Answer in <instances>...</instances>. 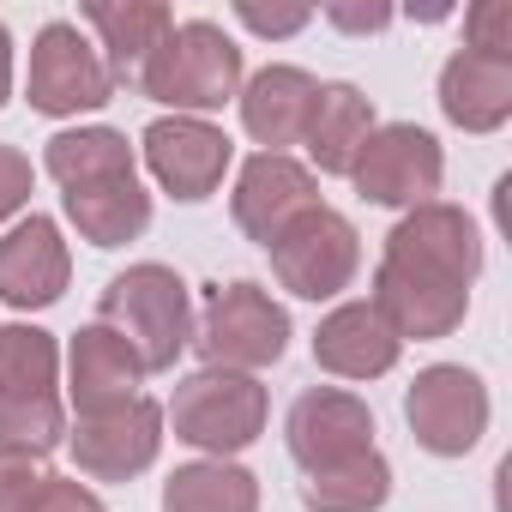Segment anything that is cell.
<instances>
[{"label":"cell","mask_w":512,"mask_h":512,"mask_svg":"<svg viewBox=\"0 0 512 512\" xmlns=\"http://www.w3.org/2000/svg\"><path fill=\"white\" fill-rule=\"evenodd\" d=\"M139 145H145V163H151L157 187L175 193L181 205L211 199V193L223 187L229 157H235L229 133L211 127V121H193V115H163V121H151Z\"/></svg>","instance_id":"obj_11"},{"label":"cell","mask_w":512,"mask_h":512,"mask_svg":"<svg viewBox=\"0 0 512 512\" xmlns=\"http://www.w3.org/2000/svg\"><path fill=\"white\" fill-rule=\"evenodd\" d=\"M386 494H392V464L380 452H362V458L302 482V506L308 512H380Z\"/></svg>","instance_id":"obj_24"},{"label":"cell","mask_w":512,"mask_h":512,"mask_svg":"<svg viewBox=\"0 0 512 512\" xmlns=\"http://www.w3.org/2000/svg\"><path fill=\"white\" fill-rule=\"evenodd\" d=\"M67 278H73V253L61 241V223L55 217H25L0 235V302L31 314V308H55L67 296Z\"/></svg>","instance_id":"obj_13"},{"label":"cell","mask_w":512,"mask_h":512,"mask_svg":"<svg viewBox=\"0 0 512 512\" xmlns=\"http://www.w3.org/2000/svg\"><path fill=\"white\" fill-rule=\"evenodd\" d=\"M133 85L151 103L199 121L205 109H223L229 97H241V49L223 25L187 19V25H169V37L145 55Z\"/></svg>","instance_id":"obj_2"},{"label":"cell","mask_w":512,"mask_h":512,"mask_svg":"<svg viewBox=\"0 0 512 512\" xmlns=\"http://www.w3.org/2000/svg\"><path fill=\"white\" fill-rule=\"evenodd\" d=\"M25 512H103V500H97L85 482H73V476H49Z\"/></svg>","instance_id":"obj_31"},{"label":"cell","mask_w":512,"mask_h":512,"mask_svg":"<svg viewBox=\"0 0 512 512\" xmlns=\"http://www.w3.org/2000/svg\"><path fill=\"white\" fill-rule=\"evenodd\" d=\"M61 350L37 326H0V398H43L55 392Z\"/></svg>","instance_id":"obj_25"},{"label":"cell","mask_w":512,"mask_h":512,"mask_svg":"<svg viewBox=\"0 0 512 512\" xmlns=\"http://www.w3.org/2000/svg\"><path fill=\"white\" fill-rule=\"evenodd\" d=\"M205 368H229V374H253V368H272L290 350V314L272 302V290L260 284H217L205 296L199 332H193Z\"/></svg>","instance_id":"obj_4"},{"label":"cell","mask_w":512,"mask_h":512,"mask_svg":"<svg viewBox=\"0 0 512 512\" xmlns=\"http://www.w3.org/2000/svg\"><path fill=\"white\" fill-rule=\"evenodd\" d=\"M43 169L73 193V187H97V181H127L133 175V145L115 127H73L55 133L43 151Z\"/></svg>","instance_id":"obj_22"},{"label":"cell","mask_w":512,"mask_h":512,"mask_svg":"<svg viewBox=\"0 0 512 512\" xmlns=\"http://www.w3.org/2000/svg\"><path fill=\"white\" fill-rule=\"evenodd\" d=\"M482 272V235L458 205H416L392 223L386 260L374 272V314L392 326V338H446L470 314V284Z\"/></svg>","instance_id":"obj_1"},{"label":"cell","mask_w":512,"mask_h":512,"mask_svg":"<svg viewBox=\"0 0 512 512\" xmlns=\"http://www.w3.org/2000/svg\"><path fill=\"white\" fill-rule=\"evenodd\" d=\"M464 49L512 61V7L506 0H476V7L464 13Z\"/></svg>","instance_id":"obj_27"},{"label":"cell","mask_w":512,"mask_h":512,"mask_svg":"<svg viewBox=\"0 0 512 512\" xmlns=\"http://www.w3.org/2000/svg\"><path fill=\"white\" fill-rule=\"evenodd\" d=\"M314 205H320L314 169H302L296 157H278V151L247 157L241 175H235V199H229L241 235L260 241V247H272V235H278L284 223H296L302 211H314Z\"/></svg>","instance_id":"obj_14"},{"label":"cell","mask_w":512,"mask_h":512,"mask_svg":"<svg viewBox=\"0 0 512 512\" xmlns=\"http://www.w3.org/2000/svg\"><path fill=\"white\" fill-rule=\"evenodd\" d=\"M31 199V157L13 151V145H0V223L19 217Z\"/></svg>","instance_id":"obj_30"},{"label":"cell","mask_w":512,"mask_h":512,"mask_svg":"<svg viewBox=\"0 0 512 512\" xmlns=\"http://www.w3.org/2000/svg\"><path fill=\"white\" fill-rule=\"evenodd\" d=\"M404 422H410V434H416L422 452L464 458L488 434V386L470 368H458V362H434V368H422L410 380Z\"/></svg>","instance_id":"obj_8"},{"label":"cell","mask_w":512,"mask_h":512,"mask_svg":"<svg viewBox=\"0 0 512 512\" xmlns=\"http://www.w3.org/2000/svg\"><path fill=\"white\" fill-rule=\"evenodd\" d=\"M284 440H290V458H296L308 476H320V470H338V464L374 452V410H368L356 392L308 386V392L290 404Z\"/></svg>","instance_id":"obj_10"},{"label":"cell","mask_w":512,"mask_h":512,"mask_svg":"<svg viewBox=\"0 0 512 512\" xmlns=\"http://www.w3.org/2000/svg\"><path fill=\"white\" fill-rule=\"evenodd\" d=\"M13 97V37H7V25H0V103Z\"/></svg>","instance_id":"obj_33"},{"label":"cell","mask_w":512,"mask_h":512,"mask_svg":"<svg viewBox=\"0 0 512 512\" xmlns=\"http://www.w3.org/2000/svg\"><path fill=\"white\" fill-rule=\"evenodd\" d=\"M368 133H374V103L356 85H320L314 115H308V133H302L314 169L320 175H350V163L368 145Z\"/></svg>","instance_id":"obj_20"},{"label":"cell","mask_w":512,"mask_h":512,"mask_svg":"<svg viewBox=\"0 0 512 512\" xmlns=\"http://www.w3.org/2000/svg\"><path fill=\"white\" fill-rule=\"evenodd\" d=\"M169 422H175V440H187L211 458H229L266 434V386L253 374L199 368V374L175 380Z\"/></svg>","instance_id":"obj_5"},{"label":"cell","mask_w":512,"mask_h":512,"mask_svg":"<svg viewBox=\"0 0 512 512\" xmlns=\"http://www.w3.org/2000/svg\"><path fill=\"white\" fill-rule=\"evenodd\" d=\"M67 374H73V404L79 416H103V410H121L139 398V380H145V362L133 356V344L109 326H85L73 338V356H67Z\"/></svg>","instance_id":"obj_17"},{"label":"cell","mask_w":512,"mask_h":512,"mask_svg":"<svg viewBox=\"0 0 512 512\" xmlns=\"http://www.w3.org/2000/svg\"><path fill=\"white\" fill-rule=\"evenodd\" d=\"M61 199H67L73 229H79L91 247L139 241L145 223H151V193L139 187V175H127V181H97V187H73V193H61Z\"/></svg>","instance_id":"obj_21"},{"label":"cell","mask_w":512,"mask_h":512,"mask_svg":"<svg viewBox=\"0 0 512 512\" xmlns=\"http://www.w3.org/2000/svg\"><path fill=\"white\" fill-rule=\"evenodd\" d=\"M326 19H332L338 31H386V25H392L386 7H344V0H338V7H326Z\"/></svg>","instance_id":"obj_32"},{"label":"cell","mask_w":512,"mask_h":512,"mask_svg":"<svg viewBox=\"0 0 512 512\" xmlns=\"http://www.w3.org/2000/svg\"><path fill=\"white\" fill-rule=\"evenodd\" d=\"M314 97H320L314 73H302V67H260L241 85V127L266 151L290 157V145H302V133H308Z\"/></svg>","instance_id":"obj_15"},{"label":"cell","mask_w":512,"mask_h":512,"mask_svg":"<svg viewBox=\"0 0 512 512\" xmlns=\"http://www.w3.org/2000/svg\"><path fill=\"white\" fill-rule=\"evenodd\" d=\"M79 19L103 37V67H109V79H115V85H133V79H139V67H145V55H151V49L169 37V25H175V13H169V7H157V0H127V7L91 0Z\"/></svg>","instance_id":"obj_19"},{"label":"cell","mask_w":512,"mask_h":512,"mask_svg":"<svg viewBox=\"0 0 512 512\" xmlns=\"http://www.w3.org/2000/svg\"><path fill=\"white\" fill-rule=\"evenodd\" d=\"M398 338H392V326L368 308V302H344V308H332L326 320H320V332H314V362L326 368V374H338V380H380V374H392L398 368Z\"/></svg>","instance_id":"obj_16"},{"label":"cell","mask_w":512,"mask_h":512,"mask_svg":"<svg viewBox=\"0 0 512 512\" xmlns=\"http://www.w3.org/2000/svg\"><path fill=\"white\" fill-rule=\"evenodd\" d=\"M61 440H67V410H61L55 392H43V398H0V446L7 452L49 458Z\"/></svg>","instance_id":"obj_26"},{"label":"cell","mask_w":512,"mask_h":512,"mask_svg":"<svg viewBox=\"0 0 512 512\" xmlns=\"http://www.w3.org/2000/svg\"><path fill=\"white\" fill-rule=\"evenodd\" d=\"M25 97H31L37 115H85V109H103L115 97V79H109L103 55L85 43V31L67 25V19H55L31 43Z\"/></svg>","instance_id":"obj_9"},{"label":"cell","mask_w":512,"mask_h":512,"mask_svg":"<svg viewBox=\"0 0 512 512\" xmlns=\"http://www.w3.org/2000/svg\"><path fill=\"white\" fill-rule=\"evenodd\" d=\"M163 512H260V482L229 458H199L163 482Z\"/></svg>","instance_id":"obj_23"},{"label":"cell","mask_w":512,"mask_h":512,"mask_svg":"<svg viewBox=\"0 0 512 512\" xmlns=\"http://www.w3.org/2000/svg\"><path fill=\"white\" fill-rule=\"evenodd\" d=\"M440 109L464 133H494L512 121V61L458 49L440 67Z\"/></svg>","instance_id":"obj_18"},{"label":"cell","mask_w":512,"mask_h":512,"mask_svg":"<svg viewBox=\"0 0 512 512\" xmlns=\"http://www.w3.org/2000/svg\"><path fill=\"white\" fill-rule=\"evenodd\" d=\"M272 272L290 296L302 302H332L338 290H350L356 266H362V235L350 217H338L332 205L302 211L296 223H284L272 235Z\"/></svg>","instance_id":"obj_6"},{"label":"cell","mask_w":512,"mask_h":512,"mask_svg":"<svg viewBox=\"0 0 512 512\" xmlns=\"http://www.w3.org/2000/svg\"><path fill=\"white\" fill-rule=\"evenodd\" d=\"M43 482H49L43 458H31V452H7V446H0V512H25V506L37 500Z\"/></svg>","instance_id":"obj_28"},{"label":"cell","mask_w":512,"mask_h":512,"mask_svg":"<svg viewBox=\"0 0 512 512\" xmlns=\"http://www.w3.org/2000/svg\"><path fill=\"white\" fill-rule=\"evenodd\" d=\"M73 458L85 476L97 482H133L139 470L157 464V446H163V410L151 398H133L121 410H103V416H79V428L67 434Z\"/></svg>","instance_id":"obj_12"},{"label":"cell","mask_w":512,"mask_h":512,"mask_svg":"<svg viewBox=\"0 0 512 512\" xmlns=\"http://www.w3.org/2000/svg\"><path fill=\"white\" fill-rule=\"evenodd\" d=\"M97 326L121 332L133 344V356L145 362V374H169L181 362V350L193 344V302H187V284L145 260V266H127L109 278L103 302H97Z\"/></svg>","instance_id":"obj_3"},{"label":"cell","mask_w":512,"mask_h":512,"mask_svg":"<svg viewBox=\"0 0 512 512\" xmlns=\"http://www.w3.org/2000/svg\"><path fill=\"white\" fill-rule=\"evenodd\" d=\"M440 175H446V157H440V139L416 121H392V127H374L368 145L356 151L350 163V181L362 199L374 205H398V211H416L440 193Z\"/></svg>","instance_id":"obj_7"},{"label":"cell","mask_w":512,"mask_h":512,"mask_svg":"<svg viewBox=\"0 0 512 512\" xmlns=\"http://www.w3.org/2000/svg\"><path fill=\"white\" fill-rule=\"evenodd\" d=\"M235 19L247 31H260V37H296L314 13L308 7H260V0H235Z\"/></svg>","instance_id":"obj_29"}]
</instances>
